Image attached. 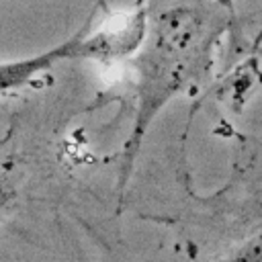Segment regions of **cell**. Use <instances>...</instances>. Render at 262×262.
<instances>
[{
  "label": "cell",
  "mask_w": 262,
  "mask_h": 262,
  "mask_svg": "<svg viewBox=\"0 0 262 262\" xmlns=\"http://www.w3.org/2000/svg\"><path fill=\"white\" fill-rule=\"evenodd\" d=\"M229 16L213 0H174L151 16L135 66L139 102L135 139L176 92L207 76Z\"/></svg>",
  "instance_id": "cell-1"
},
{
  "label": "cell",
  "mask_w": 262,
  "mask_h": 262,
  "mask_svg": "<svg viewBox=\"0 0 262 262\" xmlns=\"http://www.w3.org/2000/svg\"><path fill=\"white\" fill-rule=\"evenodd\" d=\"M80 37L70 39L66 43H61L59 47H53L41 55L35 57H27V59H18V61H4L0 63V94L18 88L23 84H27L29 80H33L39 72L49 70L55 61L59 59H68V57H76V49H78Z\"/></svg>",
  "instance_id": "cell-2"
},
{
  "label": "cell",
  "mask_w": 262,
  "mask_h": 262,
  "mask_svg": "<svg viewBox=\"0 0 262 262\" xmlns=\"http://www.w3.org/2000/svg\"><path fill=\"white\" fill-rule=\"evenodd\" d=\"M223 262H262V237L242 246Z\"/></svg>",
  "instance_id": "cell-3"
},
{
  "label": "cell",
  "mask_w": 262,
  "mask_h": 262,
  "mask_svg": "<svg viewBox=\"0 0 262 262\" xmlns=\"http://www.w3.org/2000/svg\"><path fill=\"white\" fill-rule=\"evenodd\" d=\"M12 199H14L12 184L8 182V178L4 174H0V215L8 209V205L12 203Z\"/></svg>",
  "instance_id": "cell-4"
},
{
  "label": "cell",
  "mask_w": 262,
  "mask_h": 262,
  "mask_svg": "<svg viewBox=\"0 0 262 262\" xmlns=\"http://www.w3.org/2000/svg\"><path fill=\"white\" fill-rule=\"evenodd\" d=\"M217 6H221L225 12H229V14H233V6H235V0H213Z\"/></svg>",
  "instance_id": "cell-5"
},
{
  "label": "cell",
  "mask_w": 262,
  "mask_h": 262,
  "mask_svg": "<svg viewBox=\"0 0 262 262\" xmlns=\"http://www.w3.org/2000/svg\"><path fill=\"white\" fill-rule=\"evenodd\" d=\"M254 43H256V45H258V43H262V31L258 33V37H256V41H254Z\"/></svg>",
  "instance_id": "cell-6"
}]
</instances>
